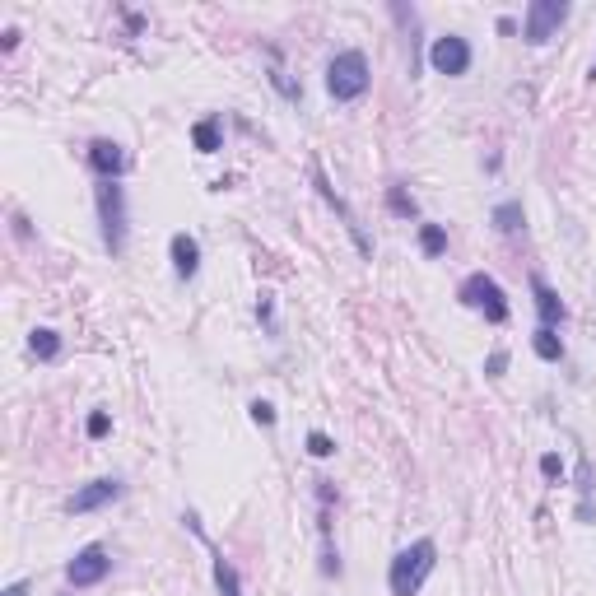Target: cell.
<instances>
[{"label":"cell","instance_id":"obj_9","mask_svg":"<svg viewBox=\"0 0 596 596\" xmlns=\"http://www.w3.org/2000/svg\"><path fill=\"white\" fill-rule=\"evenodd\" d=\"M429 66L438 70V75H466L471 70V42L461 38V33H443V38H434V47H429Z\"/></svg>","mask_w":596,"mask_h":596},{"label":"cell","instance_id":"obj_23","mask_svg":"<svg viewBox=\"0 0 596 596\" xmlns=\"http://www.w3.org/2000/svg\"><path fill=\"white\" fill-rule=\"evenodd\" d=\"M503 368H508V350H494V354L485 359V378L499 382V378H503Z\"/></svg>","mask_w":596,"mask_h":596},{"label":"cell","instance_id":"obj_26","mask_svg":"<svg viewBox=\"0 0 596 596\" xmlns=\"http://www.w3.org/2000/svg\"><path fill=\"white\" fill-rule=\"evenodd\" d=\"M19 38H24L19 28H5V52H14V47H19Z\"/></svg>","mask_w":596,"mask_h":596},{"label":"cell","instance_id":"obj_5","mask_svg":"<svg viewBox=\"0 0 596 596\" xmlns=\"http://www.w3.org/2000/svg\"><path fill=\"white\" fill-rule=\"evenodd\" d=\"M312 187H317V196H322L326 205H331V210H336L340 215V224H345V233H350L354 238V247H359V257H373V238H368L364 233V224H359V215H354L350 210V201H345V196H340L336 187H331V177L322 173V163L312 159Z\"/></svg>","mask_w":596,"mask_h":596},{"label":"cell","instance_id":"obj_4","mask_svg":"<svg viewBox=\"0 0 596 596\" xmlns=\"http://www.w3.org/2000/svg\"><path fill=\"white\" fill-rule=\"evenodd\" d=\"M457 298L466 303L471 312H480L485 322H494V326H503L508 317H513V308H508V294H503V285L494 280V275H485V271H475V275H466L457 285Z\"/></svg>","mask_w":596,"mask_h":596},{"label":"cell","instance_id":"obj_15","mask_svg":"<svg viewBox=\"0 0 596 596\" xmlns=\"http://www.w3.org/2000/svg\"><path fill=\"white\" fill-rule=\"evenodd\" d=\"M494 229L499 233H522L527 229V210H522V201H503V205H494Z\"/></svg>","mask_w":596,"mask_h":596},{"label":"cell","instance_id":"obj_6","mask_svg":"<svg viewBox=\"0 0 596 596\" xmlns=\"http://www.w3.org/2000/svg\"><path fill=\"white\" fill-rule=\"evenodd\" d=\"M112 573V555H108V545H84L80 555L66 564V583L75 587V592H84V587H98L103 578Z\"/></svg>","mask_w":596,"mask_h":596},{"label":"cell","instance_id":"obj_1","mask_svg":"<svg viewBox=\"0 0 596 596\" xmlns=\"http://www.w3.org/2000/svg\"><path fill=\"white\" fill-rule=\"evenodd\" d=\"M438 564V545L424 536V541L406 545V550H396L392 569H387V587H392V596H420L424 583H429V573H434Z\"/></svg>","mask_w":596,"mask_h":596},{"label":"cell","instance_id":"obj_10","mask_svg":"<svg viewBox=\"0 0 596 596\" xmlns=\"http://www.w3.org/2000/svg\"><path fill=\"white\" fill-rule=\"evenodd\" d=\"M182 522H187V527L205 541V550H210V573H215V592H219V596H243V578H238V569H233L229 559H224V550H219V545H210V536L201 531V517L187 513Z\"/></svg>","mask_w":596,"mask_h":596},{"label":"cell","instance_id":"obj_27","mask_svg":"<svg viewBox=\"0 0 596 596\" xmlns=\"http://www.w3.org/2000/svg\"><path fill=\"white\" fill-rule=\"evenodd\" d=\"M5 596H28V583H10L5 587Z\"/></svg>","mask_w":596,"mask_h":596},{"label":"cell","instance_id":"obj_2","mask_svg":"<svg viewBox=\"0 0 596 596\" xmlns=\"http://www.w3.org/2000/svg\"><path fill=\"white\" fill-rule=\"evenodd\" d=\"M94 205H98V229H103V247H108L112 257H122V252H126V229H131L122 182H98V187H94Z\"/></svg>","mask_w":596,"mask_h":596},{"label":"cell","instance_id":"obj_3","mask_svg":"<svg viewBox=\"0 0 596 596\" xmlns=\"http://www.w3.org/2000/svg\"><path fill=\"white\" fill-rule=\"evenodd\" d=\"M368 84H373V70H368V56L364 52H336L331 56V66H326V94L336 98V103H354V98L368 94Z\"/></svg>","mask_w":596,"mask_h":596},{"label":"cell","instance_id":"obj_18","mask_svg":"<svg viewBox=\"0 0 596 596\" xmlns=\"http://www.w3.org/2000/svg\"><path fill=\"white\" fill-rule=\"evenodd\" d=\"M420 252L429 261L443 257V252H447V229H443V224H420Z\"/></svg>","mask_w":596,"mask_h":596},{"label":"cell","instance_id":"obj_16","mask_svg":"<svg viewBox=\"0 0 596 596\" xmlns=\"http://www.w3.org/2000/svg\"><path fill=\"white\" fill-rule=\"evenodd\" d=\"M28 350L38 354L42 364H52V359H61V336H56L52 326H38V331L28 336Z\"/></svg>","mask_w":596,"mask_h":596},{"label":"cell","instance_id":"obj_14","mask_svg":"<svg viewBox=\"0 0 596 596\" xmlns=\"http://www.w3.org/2000/svg\"><path fill=\"white\" fill-rule=\"evenodd\" d=\"M531 350L541 354L545 364H559V359H564V340H559L555 326H536V331H531Z\"/></svg>","mask_w":596,"mask_h":596},{"label":"cell","instance_id":"obj_12","mask_svg":"<svg viewBox=\"0 0 596 596\" xmlns=\"http://www.w3.org/2000/svg\"><path fill=\"white\" fill-rule=\"evenodd\" d=\"M531 303H536V317H541V326H564L569 322V308H564V298L555 294V289L545 285L541 275H531Z\"/></svg>","mask_w":596,"mask_h":596},{"label":"cell","instance_id":"obj_21","mask_svg":"<svg viewBox=\"0 0 596 596\" xmlns=\"http://www.w3.org/2000/svg\"><path fill=\"white\" fill-rule=\"evenodd\" d=\"M247 415H252V424H261V429H271V424H275V406H271V401H252Z\"/></svg>","mask_w":596,"mask_h":596},{"label":"cell","instance_id":"obj_25","mask_svg":"<svg viewBox=\"0 0 596 596\" xmlns=\"http://www.w3.org/2000/svg\"><path fill=\"white\" fill-rule=\"evenodd\" d=\"M257 317H261V322H271V317H275V303H271V294H261V303H257Z\"/></svg>","mask_w":596,"mask_h":596},{"label":"cell","instance_id":"obj_8","mask_svg":"<svg viewBox=\"0 0 596 596\" xmlns=\"http://www.w3.org/2000/svg\"><path fill=\"white\" fill-rule=\"evenodd\" d=\"M126 494V485L117 480V475H103V480H89V485H80L75 494L66 499V513L75 517H89L98 513V508H108V503H117Z\"/></svg>","mask_w":596,"mask_h":596},{"label":"cell","instance_id":"obj_17","mask_svg":"<svg viewBox=\"0 0 596 596\" xmlns=\"http://www.w3.org/2000/svg\"><path fill=\"white\" fill-rule=\"evenodd\" d=\"M191 145L201 149V154H215V149H224V136H219V117H205V122L191 126Z\"/></svg>","mask_w":596,"mask_h":596},{"label":"cell","instance_id":"obj_7","mask_svg":"<svg viewBox=\"0 0 596 596\" xmlns=\"http://www.w3.org/2000/svg\"><path fill=\"white\" fill-rule=\"evenodd\" d=\"M564 19H569V5H564V0H531L522 38H527L531 47H545V42H550L559 28H564Z\"/></svg>","mask_w":596,"mask_h":596},{"label":"cell","instance_id":"obj_24","mask_svg":"<svg viewBox=\"0 0 596 596\" xmlns=\"http://www.w3.org/2000/svg\"><path fill=\"white\" fill-rule=\"evenodd\" d=\"M541 475H545V480H555V475H564V461H559L555 452H550V457H541Z\"/></svg>","mask_w":596,"mask_h":596},{"label":"cell","instance_id":"obj_22","mask_svg":"<svg viewBox=\"0 0 596 596\" xmlns=\"http://www.w3.org/2000/svg\"><path fill=\"white\" fill-rule=\"evenodd\" d=\"M108 429H112V420H108V410H94V415H89V438H108Z\"/></svg>","mask_w":596,"mask_h":596},{"label":"cell","instance_id":"obj_13","mask_svg":"<svg viewBox=\"0 0 596 596\" xmlns=\"http://www.w3.org/2000/svg\"><path fill=\"white\" fill-rule=\"evenodd\" d=\"M168 257H173L177 280H196V271H201V243L191 233H173L168 238Z\"/></svg>","mask_w":596,"mask_h":596},{"label":"cell","instance_id":"obj_11","mask_svg":"<svg viewBox=\"0 0 596 596\" xmlns=\"http://www.w3.org/2000/svg\"><path fill=\"white\" fill-rule=\"evenodd\" d=\"M89 168L98 173V182H117V177L126 173V149L108 136L89 140Z\"/></svg>","mask_w":596,"mask_h":596},{"label":"cell","instance_id":"obj_20","mask_svg":"<svg viewBox=\"0 0 596 596\" xmlns=\"http://www.w3.org/2000/svg\"><path fill=\"white\" fill-rule=\"evenodd\" d=\"M308 452H312L317 461H326V457H336V443H331L322 429H312V434H308Z\"/></svg>","mask_w":596,"mask_h":596},{"label":"cell","instance_id":"obj_28","mask_svg":"<svg viewBox=\"0 0 596 596\" xmlns=\"http://www.w3.org/2000/svg\"><path fill=\"white\" fill-rule=\"evenodd\" d=\"M592 80H596V66H592Z\"/></svg>","mask_w":596,"mask_h":596},{"label":"cell","instance_id":"obj_19","mask_svg":"<svg viewBox=\"0 0 596 596\" xmlns=\"http://www.w3.org/2000/svg\"><path fill=\"white\" fill-rule=\"evenodd\" d=\"M387 205H392V215H401V219L415 215V196H406V187H392V191H387Z\"/></svg>","mask_w":596,"mask_h":596}]
</instances>
